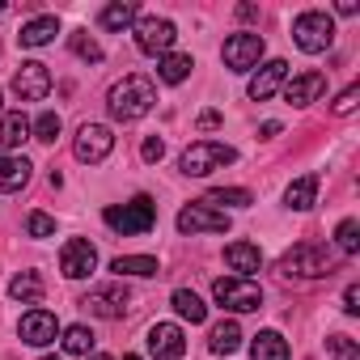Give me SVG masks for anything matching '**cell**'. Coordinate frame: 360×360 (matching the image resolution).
Returning <instances> with one entry per match:
<instances>
[{
    "instance_id": "1",
    "label": "cell",
    "mask_w": 360,
    "mask_h": 360,
    "mask_svg": "<svg viewBox=\"0 0 360 360\" xmlns=\"http://www.w3.org/2000/svg\"><path fill=\"white\" fill-rule=\"evenodd\" d=\"M153 106H157V89H153V81L140 77V72L115 81L110 94H106V110H110V119H119V123H136V119H144Z\"/></svg>"
},
{
    "instance_id": "2",
    "label": "cell",
    "mask_w": 360,
    "mask_h": 360,
    "mask_svg": "<svg viewBox=\"0 0 360 360\" xmlns=\"http://www.w3.org/2000/svg\"><path fill=\"white\" fill-rule=\"evenodd\" d=\"M276 271H280V280H322V276H330V255L318 242H297L292 250L280 255Z\"/></svg>"
},
{
    "instance_id": "3",
    "label": "cell",
    "mask_w": 360,
    "mask_h": 360,
    "mask_svg": "<svg viewBox=\"0 0 360 360\" xmlns=\"http://www.w3.org/2000/svg\"><path fill=\"white\" fill-rule=\"evenodd\" d=\"M238 161V148L221 144V140H195L183 148V157H178V169H183L187 178H208L212 169H225Z\"/></svg>"
},
{
    "instance_id": "4",
    "label": "cell",
    "mask_w": 360,
    "mask_h": 360,
    "mask_svg": "<svg viewBox=\"0 0 360 360\" xmlns=\"http://www.w3.org/2000/svg\"><path fill=\"white\" fill-rule=\"evenodd\" d=\"M102 221H106V229H115V233H123V238H131V233H148V229L157 225V204H153L148 195H136V200H127V204L106 208Z\"/></svg>"
},
{
    "instance_id": "5",
    "label": "cell",
    "mask_w": 360,
    "mask_h": 360,
    "mask_svg": "<svg viewBox=\"0 0 360 360\" xmlns=\"http://www.w3.org/2000/svg\"><path fill=\"white\" fill-rule=\"evenodd\" d=\"M292 43H297L305 56L326 51V47L335 43V22H330V13H322V9L297 13V22H292Z\"/></svg>"
},
{
    "instance_id": "6",
    "label": "cell",
    "mask_w": 360,
    "mask_h": 360,
    "mask_svg": "<svg viewBox=\"0 0 360 360\" xmlns=\"http://www.w3.org/2000/svg\"><path fill=\"white\" fill-rule=\"evenodd\" d=\"M212 297L221 309H233V314H255L263 305V288L255 280H238V276H221L212 284Z\"/></svg>"
},
{
    "instance_id": "7",
    "label": "cell",
    "mask_w": 360,
    "mask_h": 360,
    "mask_svg": "<svg viewBox=\"0 0 360 360\" xmlns=\"http://www.w3.org/2000/svg\"><path fill=\"white\" fill-rule=\"evenodd\" d=\"M131 34H136V47L144 51V56H169L174 51V43H178V26L169 22V18H140L136 26H131Z\"/></svg>"
},
{
    "instance_id": "8",
    "label": "cell",
    "mask_w": 360,
    "mask_h": 360,
    "mask_svg": "<svg viewBox=\"0 0 360 360\" xmlns=\"http://www.w3.org/2000/svg\"><path fill=\"white\" fill-rule=\"evenodd\" d=\"M81 305L94 314V318H123L127 309H131V292L123 288V280H115V284H98V288H89L85 297H81Z\"/></svg>"
},
{
    "instance_id": "9",
    "label": "cell",
    "mask_w": 360,
    "mask_h": 360,
    "mask_svg": "<svg viewBox=\"0 0 360 360\" xmlns=\"http://www.w3.org/2000/svg\"><path fill=\"white\" fill-rule=\"evenodd\" d=\"M221 60H225L229 72H250V68H259V60H263V34H250V30L229 34L225 47H221Z\"/></svg>"
},
{
    "instance_id": "10",
    "label": "cell",
    "mask_w": 360,
    "mask_h": 360,
    "mask_svg": "<svg viewBox=\"0 0 360 360\" xmlns=\"http://www.w3.org/2000/svg\"><path fill=\"white\" fill-rule=\"evenodd\" d=\"M110 148H115V131H110L106 123H81V131H77V140H72L77 161L98 165V161L110 157Z\"/></svg>"
},
{
    "instance_id": "11",
    "label": "cell",
    "mask_w": 360,
    "mask_h": 360,
    "mask_svg": "<svg viewBox=\"0 0 360 360\" xmlns=\"http://www.w3.org/2000/svg\"><path fill=\"white\" fill-rule=\"evenodd\" d=\"M13 98L18 102H43L47 94H51V68L47 64H39V60H26L18 72H13Z\"/></svg>"
},
{
    "instance_id": "12",
    "label": "cell",
    "mask_w": 360,
    "mask_h": 360,
    "mask_svg": "<svg viewBox=\"0 0 360 360\" xmlns=\"http://www.w3.org/2000/svg\"><path fill=\"white\" fill-rule=\"evenodd\" d=\"M225 229H229V212H217L204 200H195V204H187L183 212H178V233H187V238H195V233H225Z\"/></svg>"
},
{
    "instance_id": "13",
    "label": "cell",
    "mask_w": 360,
    "mask_h": 360,
    "mask_svg": "<svg viewBox=\"0 0 360 360\" xmlns=\"http://www.w3.org/2000/svg\"><path fill=\"white\" fill-rule=\"evenodd\" d=\"M144 343H148L153 360H183L187 356V335H183V326H174V322H153Z\"/></svg>"
},
{
    "instance_id": "14",
    "label": "cell",
    "mask_w": 360,
    "mask_h": 360,
    "mask_svg": "<svg viewBox=\"0 0 360 360\" xmlns=\"http://www.w3.org/2000/svg\"><path fill=\"white\" fill-rule=\"evenodd\" d=\"M60 271H64L68 280H85V276H94V271H98V246L85 242V238H68L64 250H60Z\"/></svg>"
},
{
    "instance_id": "15",
    "label": "cell",
    "mask_w": 360,
    "mask_h": 360,
    "mask_svg": "<svg viewBox=\"0 0 360 360\" xmlns=\"http://www.w3.org/2000/svg\"><path fill=\"white\" fill-rule=\"evenodd\" d=\"M18 335H22V343H30V347H47V343L60 339V318H56L51 309H30V314H22Z\"/></svg>"
},
{
    "instance_id": "16",
    "label": "cell",
    "mask_w": 360,
    "mask_h": 360,
    "mask_svg": "<svg viewBox=\"0 0 360 360\" xmlns=\"http://www.w3.org/2000/svg\"><path fill=\"white\" fill-rule=\"evenodd\" d=\"M284 81H288V64L284 60H267L255 77H250V85H246V94L255 98V102H267L276 89H284Z\"/></svg>"
},
{
    "instance_id": "17",
    "label": "cell",
    "mask_w": 360,
    "mask_h": 360,
    "mask_svg": "<svg viewBox=\"0 0 360 360\" xmlns=\"http://www.w3.org/2000/svg\"><path fill=\"white\" fill-rule=\"evenodd\" d=\"M322 89H326V77L322 72H301V77L284 81V102L288 106H309V102H318Z\"/></svg>"
},
{
    "instance_id": "18",
    "label": "cell",
    "mask_w": 360,
    "mask_h": 360,
    "mask_svg": "<svg viewBox=\"0 0 360 360\" xmlns=\"http://www.w3.org/2000/svg\"><path fill=\"white\" fill-rule=\"evenodd\" d=\"M225 263H229V271L238 280H250L263 267V250L255 242H233V246H225Z\"/></svg>"
},
{
    "instance_id": "19",
    "label": "cell",
    "mask_w": 360,
    "mask_h": 360,
    "mask_svg": "<svg viewBox=\"0 0 360 360\" xmlns=\"http://www.w3.org/2000/svg\"><path fill=\"white\" fill-rule=\"evenodd\" d=\"M30 174H34V165H30L26 157H18V153L0 157V195H13V191H22V187L30 183Z\"/></svg>"
},
{
    "instance_id": "20",
    "label": "cell",
    "mask_w": 360,
    "mask_h": 360,
    "mask_svg": "<svg viewBox=\"0 0 360 360\" xmlns=\"http://www.w3.org/2000/svg\"><path fill=\"white\" fill-rule=\"evenodd\" d=\"M43 292H47V284H43V276L39 271H18L13 280H9V297L18 301V305H43Z\"/></svg>"
},
{
    "instance_id": "21",
    "label": "cell",
    "mask_w": 360,
    "mask_h": 360,
    "mask_svg": "<svg viewBox=\"0 0 360 360\" xmlns=\"http://www.w3.org/2000/svg\"><path fill=\"white\" fill-rule=\"evenodd\" d=\"M60 34V18L56 13H39V18H30L26 26H22V47H47L51 39Z\"/></svg>"
},
{
    "instance_id": "22",
    "label": "cell",
    "mask_w": 360,
    "mask_h": 360,
    "mask_svg": "<svg viewBox=\"0 0 360 360\" xmlns=\"http://www.w3.org/2000/svg\"><path fill=\"white\" fill-rule=\"evenodd\" d=\"M22 140H30V119H26L22 110L0 115V157H9Z\"/></svg>"
},
{
    "instance_id": "23",
    "label": "cell",
    "mask_w": 360,
    "mask_h": 360,
    "mask_svg": "<svg viewBox=\"0 0 360 360\" xmlns=\"http://www.w3.org/2000/svg\"><path fill=\"white\" fill-rule=\"evenodd\" d=\"M284 204H288L292 212H309V208L318 204V174H301L297 183H288Z\"/></svg>"
},
{
    "instance_id": "24",
    "label": "cell",
    "mask_w": 360,
    "mask_h": 360,
    "mask_svg": "<svg viewBox=\"0 0 360 360\" xmlns=\"http://www.w3.org/2000/svg\"><path fill=\"white\" fill-rule=\"evenodd\" d=\"M191 72H195V60L183 56V51H169V56L157 60V81H165V85H183Z\"/></svg>"
},
{
    "instance_id": "25",
    "label": "cell",
    "mask_w": 360,
    "mask_h": 360,
    "mask_svg": "<svg viewBox=\"0 0 360 360\" xmlns=\"http://www.w3.org/2000/svg\"><path fill=\"white\" fill-rule=\"evenodd\" d=\"M169 305H174V314H178V318H183V322H191V326L208 322V305H204V301H200L191 288H174Z\"/></svg>"
},
{
    "instance_id": "26",
    "label": "cell",
    "mask_w": 360,
    "mask_h": 360,
    "mask_svg": "<svg viewBox=\"0 0 360 360\" xmlns=\"http://www.w3.org/2000/svg\"><path fill=\"white\" fill-rule=\"evenodd\" d=\"M208 347H212L217 356H233V352L242 347V326H238L233 318H225V322H217V326L208 330Z\"/></svg>"
},
{
    "instance_id": "27",
    "label": "cell",
    "mask_w": 360,
    "mask_h": 360,
    "mask_svg": "<svg viewBox=\"0 0 360 360\" xmlns=\"http://www.w3.org/2000/svg\"><path fill=\"white\" fill-rule=\"evenodd\" d=\"M250 360H288V343L280 330H259L250 343Z\"/></svg>"
},
{
    "instance_id": "28",
    "label": "cell",
    "mask_w": 360,
    "mask_h": 360,
    "mask_svg": "<svg viewBox=\"0 0 360 360\" xmlns=\"http://www.w3.org/2000/svg\"><path fill=\"white\" fill-rule=\"evenodd\" d=\"M204 204H208V208H217V212H229V208H250V204H255V195H250L246 187H217V191H208V195H204Z\"/></svg>"
},
{
    "instance_id": "29",
    "label": "cell",
    "mask_w": 360,
    "mask_h": 360,
    "mask_svg": "<svg viewBox=\"0 0 360 360\" xmlns=\"http://www.w3.org/2000/svg\"><path fill=\"white\" fill-rule=\"evenodd\" d=\"M110 271H119V280H123V276H140V280H148V276H157L161 267H157L153 255H119V259L110 263Z\"/></svg>"
},
{
    "instance_id": "30",
    "label": "cell",
    "mask_w": 360,
    "mask_h": 360,
    "mask_svg": "<svg viewBox=\"0 0 360 360\" xmlns=\"http://www.w3.org/2000/svg\"><path fill=\"white\" fill-rule=\"evenodd\" d=\"M98 22H102V30H127V26H136V5L115 0V5H106V9L98 13Z\"/></svg>"
},
{
    "instance_id": "31",
    "label": "cell",
    "mask_w": 360,
    "mask_h": 360,
    "mask_svg": "<svg viewBox=\"0 0 360 360\" xmlns=\"http://www.w3.org/2000/svg\"><path fill=\"white\" fill-rule=\"evenodd\" d=\"M60 335H64L60 343H64L68 356H89V352H94V330H89V326L77 322V326H68V330H60Z\"/></svg>"
},
{
    "instance_id": "32",
    "label": "cell",
    "mask_w": 360,
    "mask_h": 360,
    "mask_svg": "<svg viewBox=\"0 0 360 360\" xmlns=\"http://www.w3.org/2000/svg\"><path fill=\"white\" fill-rule=\"evenodd\" d=\"M68 47H72V56H81L85 64H102V47H98V39H94L89 30H72V34H68Z\"/></svg>"
},
{
    "instance_id": "33",
    "label": "cell",
    "mask_w": 360,
    "mask_h": 360,
    "mask_svg": "<svg viewBox=\"0 0 360 360\" xmlns=\"http://www.w3.org/2000/svg\"><path fill=\"white\" fill-rule=\"evenodd\" d=\"M60 127H64V123H60V115H56V110H43V115L30 123V136H34V140H43V144H56Z\"/></svg>"
},
{
    "instance_id": "34",
    "label": "cell",
    "mask_w": 360,
    "mask_h": 360,
    "mask_svg": "<svg viewBox=\"0 0 360 360\" xmlns=\"http://www.w3.org/2000/svg\"><path fill=\"white\" fill-rule=\"evenodd\" d=\"M335 246L343 250V255H356L360 250V225L347 217V221H339V229H335Z\"/></svg>"
},
{
    "instance_id": "35",
    "label": "cell",
    "mask_w": 360,
    "mask_h": 360,
    "mask_svg": "<svg viewBox=\"0 0 360 360\" xmlns=\"http://www.w3.org/2000/svg\"><path fill=\"white\" fill-rule=\"evenodd\" d=\"M326 352H330L335 360H360V347H356L352 335H330V339H326Z\"/></svg>"
},
{
    "instance_id": "36",
    "label": "cell",
    "mask_w": 360,
    "mask_h": 360,
    "mask_svg": "<svg viewBox=\"0 0 360 360\" xmlns=\"http://www.w3.org/2000/svg\"><path fill=\"white\" fill-rule=\"evenodd\" d=\"M26 233H30V238H56V221H51L47 212H30V217H26Z\"/></svg>"
},
{
    "instance_id": "37",
    "label": "cell",
    "mask_w": 360,
    "mask_h": 360,
    "mask_svg": "<svg viewBox=\"0 0 360 360\" xmlns=\"http://www.w3.org/2000/svg\"><path fill=\"white\" fill-rule=\"evenodd\" d=\"M356 98H360V85H347V89H343V94L330 102V110L343 119V115H352V110H356Z\"/></svg>"
},
{
    "instance_id": "38",
    "label": "cell",
    "mask_w": 360,
    "mask_h": 360,
    "mask_svg": "<svg viewBox=\"0 0 360 360\" xmlns=\"http://www.w3.org/2000/svg\"><path fill=\"white\" fill-rule=\"evenodd\" d=\"M140 157H144V161H161V157H165V140L148 136V140H144V148H140Z\"/></svg>"
},
{
    "instance_id": "39",
    "label": "cell",
    "mask_w": 360,
    "mask_h": 360,
    "mask_svg": "<svg viewBox=\"0 0 360 360\" xmlns=\"http://www.w3.org/2000/svg\"><path fill=\"white\" fill-rule=\"evenodd\" d=\"M343 309H347V314H360V288H356V284L343 288Z\"/></svg>"
},
{
    "instance_id": "40",
    "label": "cell",
    "mask_w": 360,
    "mask_h": 360,
    "mask_svg": "<svg viewBox=\"0 0 360 360\" xmlns=\"http://www.w3.org/2000/svg\"><path fill=\"white\" fill-rule=\"evenodd\" d=\"M195 123H200V131H217V127H221V110H204Z\"/></svg>"
},
{
    "instance_id": "41",
    "label": "cell",
    "mask_w": 360,
    "mask_h": 360,
    "mask_svg": "<svg viewBox=\"0 0 360 360\" xmlns=\"http://www.w3.org/2000/svg\"><path fill=\"white\" fill-rule=\"evenodd\" d=\"M339 13H343V18H356L360 5H356V0H339Z\"/></svg>"
},
{
    "instance_id": "42",
    "label": "cell",
    "mask_w": 360,
    "mask_h": 360,
    "mask_svg": "<svg viewBox=\"0 0 360 360\" xmlns=\"http://www.w3.org/2000/svg\"><path fill=\"white\" fill-rule=\"evenodd\" d=\"M238 18H242V22H255V18H259V9H255V5H238Z\"/></svg>"
},
{
    "instance_id": "43",
    "label": "cell",
    "mask_w": 360,
    "mask_h": 360,
    "mask_svg": "<svg viewBox=\"0 0 360 360\" xmlns=\"http://www.w3.org/2000/svg\"><path fill=\"white\" fill-rule=\"evenodd\" d=\"M271 136H280V123L271 119V123H263V140H271Z\"/></svg>"
},
{
    "instance_id": "44",
    "label": "cell",
    "mask_w": 360,
    "mask_h": 360,
    "mask_svg": "<svg viewBox=\"0 0 360 360\" xmlns=\"http://www.w3.org/2000/svg\"><path fill=\"white\" fill-rule=\"evenodd\" d=\"M89 360H110V356H102V352H94V356H89Z\"/></svg>"
},
{
    "instance_id": "45",
    "label": "cell",
    "mask_w": 360,
    "mask_h": 360,
    "mask_svg": "<svg viewBox=\"0 0 360 360\" xmlns=\"http://www.w3.org/2000/svg\"><path fill=\"white\" fill-rule=\"evenodd\" d=\"M0 115H5V89H0Z\"/></svg>"
},
{
    "instance_id": "46",
    "label": "cell",
    "mask_w": 360,
    "mask_h": 360,
    "mask_svg": "<svg viewBox=\"0 0 360 360\" xmlns=\"http://www.w3.org/2000/svg\"><path fill=\"white\" fill-rule=\"evenodd\" d=\"M5 9H9V5H5V0H0V13H5Z\"/></svg>"
},
{
    "instance_id": "47",
    "label": "cell",
    "mask_w": 360,
    "mask_h": 360,
    "mask_svg": "<svg viewBox=\"0 0 360 360\" xmlns=\"http://www.w3.org/2000/svg\"><path fill=\"white\" fill-rule=\"evenodd\" d=\"M123 360H140V356H123Z\"/></svg>"
},
{
    "instance_id": "48",
    "label": "cell",
    "mask_w": 360,
    "mask_h": 360,
    "mask_svg": "<svg viewBox=\"0 0 360 360\" xmlns=\"http://www.w3.org/2000/svg\"><path fill=\"white\" fill-rule=\"evenodd\" d=\"M43 360H60V356H43Z\"/></svg>"
}]
</instances>
